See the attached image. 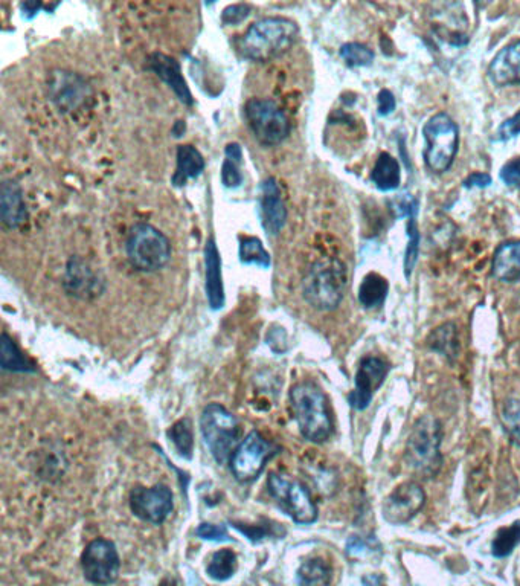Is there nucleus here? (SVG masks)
Masks as SVG:
<instances>
[{
    "label": "nucleus",
    "mask_w": 520,
    "mask_h": 586,
    "mask_svg": "<svg viewBox=\"0 0 520 586\" xmlns=\"http://www.w3.org/2000/svg\"><path fill=\"white\" fill-rule=\"evenodd\" d=\"M200 432L203 442L219 464L231 461L235 449L238 448L240 426L234 414L229 413L225 406L211 403L203 409L200 417Z\"/></svg>",
    "instance_id": "7"
},
{
    "label": "nucleus",
    "mask_w": 520,
    "mask_h": 586,
    "mask_svg": "<svg viewBox=\"0 0 520 586\" xmlns=\"http://www.w3.org/2000/svg\"><path fill=\"white\" fill-rule=\"evenodd\" d=\"M183 132H185V121H177L176 126L173 127V135L179 138Z\"/></svg>",
    "instance_id": "45"
},
{
    "label": "nucleus",
    "mask_w": 520,
    "mask_h": 586,
    "mask_svg": "<svg viewBox=\"0 0 520 586\" xmlns=\"http://www.w3.org/2000/svg\"><path fill=\"white\" fill-rule=\"evenodd\" d=\"M290 406L299 432L313 443L327 442L333 434V417L327 396L315 382H299L290 390Z\"/></svg>",
    "instance_id": "2"
},
{
    "label": "nucleus",
    "mask_w": 520,
    "mask_h": 586,
    "mask_svg": "<svg viewBox=\"0 0 520 586\" xmlns=\"http://www.w3.org/2000/svg\"><path fill=\"white\" fill-rule=\"evenodd\" d=\"M205 165V158L194 145H179L176 153V171L171 178V184L174 187H185L191 179L199 178L205 170Z\"/></svg>",
    "instance_id": "22"
},
{
    "label": "nucleus",
    "mask_w": 520,
    "mask_h": 586,
    "mask_svg": "<svg viewBox=\"0 0 520 586\" xmlns=\"http://www.w3.org/2000/svg\"><path fill=\"white\" fill-rule=\"evenodd\" d=\"M488 75L498 86L520 84V40L511 43L493 58Z\"/></svg>",
    "instance_id": "21"
},
{
    "label": "nucleus",
    "mask_w": 520,
    "mask_h": 586,
    "mask_svg": "<svg viewBox=\"0 0 520 586\" xmlns=\"http://www.w3.org/2000/svg\"><path fill=\"white\" fill-rule=\"evenodd\" d=\"M502 423L514 445L520 448V400L510 399L502 408Z\"/></svg>",
    "instance_id": "36"
},
{
    "label": "nucleus",
    "mask_w": 520,
    "mask_h": 586,
    "mask_svg": "<svg viewBox=\"0 0 520 586\" xmlns=\"http://www.w3.org/2000/svg\"><path fill=\"white\" fill-rule=\"evenodd\" d=\"M391 365L382 358L376 356H366L360 361L359 370H357L356 380H354V390L348 396V402L357 411L370 406L376 391L382 387L388 376Z\"/></svg>",
    "instance_id": "16"
},
{
    "label": "nucleus",
    "mask_w": 520,
    "mask_h": 586,
    "mask_svg": "<svg viewBox=\"0 0 520 586\" xmlns=\"http://www.w3.org/2000/svg\"><path fill=\"white\" fill-rule=\"evenodd\" d=\"M173 492L165 484L153 487H135L130 493V509L136 518L161 525L173 512Z\"/></svg>",
    "instance_id": "12"
},
{
    "label": "nucleus",
    "mask_w": 520,
    "mask_h": 586,
    "mask_svg": "<svg viewBox=\"0 0 520 586\" xmlns=\"http://www.w3.org/2000/svg\"><path fill=\"white\" fill-rule=\"evenodd\" d=\"M520 135V110L516 115L511 116L510 120L502 123L498 130V138L501 141H508V139L516 138Z\"/></svg>",
    "instance_id": "40"
},
{
    "label": "nucleus",
    "mask_w": 520,
    "mask_h": 586,
    "mask_svg": "<svg viewBox=\"0 0 520 586\" xmlns=\"http://www.w3.org/2000/svg\"><path fill=\"white\" fill-rule=\"evenodd\" d=\"M258 207L264 231L270 236H278L287 223V208L277 179L267 178L261 182Z\"/></svg>",
    "instance_id": "17"
},
{
    "label": "nucleus",
    "mask_w": 520,
    "mask_h": 586,
    "mask_svg": "<svg viewBox=\"0 0 520 586\" xmlns=\"http://www.w3.org/2000/svg\"><path fill=\"white\" fill-rule=\"evenodd\" d=\"M426 504V493L415 481H406L395 487L385 503L382 513L386 522L392 525H403L414 519Z\"/></svg>",
    "instance_id": "15"
},
{
    "label": "nucleus",
    "mask_w": 520,
    "mask_h": 586,
    "mask_svg": "<svg viewBox=\"0 0 520 586\" xmlns=\"http://www.w3.org/2000/svg\"><path fill=\"white\" fill-rule=\"evenodd\" d=\"M251 10V5L248 4L229 5V7L225 8V11H223L222 22L225 23V25H238V23L243 22L244 19H248Z\"/></svg>",
    "instance_id": "37"
},
{
    "label": "nucleus",
    "mask_w": 520,
    "mask_h": 586,
    "mask_svg": "<svg viewBox=\"0 0 520 586\" xmlns=\"http://www.w3.org/2000/svg\"><path fill=\"white\" fill-rule=\"evenodd\" d=\"M443 428L435 417L424 416L417 420L406 445L405 460L409 469L423 478H432L440 472Z\"/></svg>",
    "instance_id": "4"
},
{
    "label": "nucleus",
    "mask_w": 520,
    "mask_h": 586,
    "mask_svg": "<svg viewBox=\"0 0 520 586\" xmlns=\"http://www.w3.org/2000/svg\"><path fill=\"white\" fill-rule=\"evenodd\" d=\"M299 28L287 17H263L238 39L237 48L246 60L266 63L286 54L298 39Z\"/></svg>",
    "instance_id": "1"
},
{
    "label": "nucleus",
    "mask_w": 520,
    "mask_h": 586,
    "mask_svg": "<svg viewBox=\"0 0 520 586\" xmlns=\"http://www.w3.org/2000/svg\"><path fill=\"white\" fill-rule=\"evenodd\" d=\"M20 8H22L23 16L28 17V19H33L42 10L43 5L37 4V2H26V4L20 5Z\"/></svg>",
    "instance_id": "44"
},
{
    "label": "nucleus",
    "mask_w": 520,
    "mask_h": 586,
    "mask_svg": "<svg viewBox=\"0 0 520 586\" xmlns=\"http://www.w3.org/2000/svg\"><path fill=\"white\" fill-rule=\"evenodd\" d=\"M341 57L350 68H362V66L373 65V49L363 45V43L351 42L345 43L341 48Z\"/></svg>",
    "instance_id": "34"
},
{
    "label": "nucleus",
    "mask_w": 520,
    "mask_h": 586,
    "mask_svg": "<svg viewBox=\"0 0 520 586\" xmlns=\"http://www.w3.org/2000/svg\"><path fill=\"white\" fill-rule=\"evenodd\" d=\"M196 535L200 539H205V541H229L228 530H226L225 525L202 524L196 530Z\"/></svg>",
    "instance_id": "38"
},
{
    "label": "nucleus",
    "mask_w": 520,
    "mask_h": 586,
    "mask_svg": "<svg viewBox=\"0 0 520 586\" xmlns=\"http://www.w3.org/2000/svg\"><path fill=\"white\" fill-rule=\"evenodd\" d=\"M84 577L94 585H110L116 582L121 570L118 550L107 539H95L87 545L81 556Z\"/></svg>",
    "instance_id": "11"
},
{
    "label": "nucleus",
    "mask_w": 520,
    "mask_h": 586,
    "mask_svg": "<svg viewBox=\"0 0 520 586\" xmlns=\"http://www.w3.org/2000/svg\"><path fill=\"white\" fill-rule=\"evenodd\" d=\"M429 347L449 359L455 358L456 351H458L455 324L447 322L432 332L431 338H429Z\"/></svg>",
    "instance_id": "31"
},
{
    "label": "nucleus",
    "mask_w": 520,
    "mask_h": 586,
    "mask_svg": "<svg viewBox=\"0 0 520 586\" xmlns=\"http://www.w3.org/2000/svg\"><path fill=\"white\" fill-rule=\"evenodd\" d=\"M240 261L243 265H255L270 268L272 260L258 237H240Z\"/></svg>",
    "instance_id": "30"
},
{
    "label": "nucleus",
    "mask_w": 520,
    "mask_h": 586,
    "mask_svg": "<svg viewBox=\"0 0 520 586\" xmlns=\"http://www.w3.org/2000/svg\"><path fill=\"white\" fill-rule=\"evenodd\" d=\"M127 258L136 271L153 274L168 265L171 243L164 232L150 223H136L130 228L126 242Z\"/></svg>",
    "instance_id": "5"
},
{
    "label": "nucleus",
    "mask_w": 520,
    "mask_h": 586,
    "mask_svg": "<svg viewBox=\"0 0 520 586\" xmlns=\"http://www.w3.org/2000/svg\"><path fill=\"white\" fill-rule=\"evenodd\" d=\"M377 101H379L380 116L391 115V113L395 110V106H397V101H395L394 94H392L391 91H388V89H383V91H380L379 97H377Z\"/></svg>",
    "instance_id": "41"
},
{
    "label": "nucleus",
    "mask_w": 520,
    "mask_h": 586,
    "mask_svg": "<svg viewBox=\"0 0 520 586\" xmlns=\"http://www.w3.org/2000/svg\"><path fill=\"white\" fill-rule=\"evenodd\" d=\"M273 448L260 432L254 431L244 438L231 458V472L235 480L248 484L263 474Z\"/></svg>",
    "instance_id": "10"
},
{
    "label": "nucleus",
    "mask_w": 520,
    "mask_h": 586,
    "mask_svg": "<svg viewBox=\"0 0 520 586\" xmlns=\"http://www.w3.org/2000/svg\"><path fill=\"white\" fill-rule=\"evenodd\" d=\"M48 92L52 103L69 113L80 109L92 97L86 78L71 71H54L48 78Z\"/></svg>",
    "instance_id": "14"
},
{
    "label": "nucleus",
    "mask_w": 520,
    "mask_h": 586,
    "mask_svg": "<svg viewBox=\"0 0 520 586\" xmlns=\"http://www.w3.org/2000/svg\"><path fill=\"white\" fill-rule=\"evenodd\" d=\"M348 553L356 554V556H362L366 551H370V545L366 544L363 539L351 538L350 544H348Z\"/></svg>",
    "instance_id": "43"
},
{
    "label": "nucleus",
    "mask_w": 520,
    "mask_h": 586,
    "mask_svg": "<svg viewBox=\"0 0 520 586\" xmlns=\"http://www.w3.org/2000/svg\"><path fill=\"white\" fill-rule=\"evenodd\" d=\"M205 290L209 307L212 310L223 309L225 286H223L222 258L214 239H209L205 246Z\"/></svg>",
    "instance_id": "19"
},
{
    "label": "nucleus",
    "mask_w": 520,
    "mask_h": 586,
    "mask_svg": "<svg viewBox=\"0 0 520 586\" xmlns=\"http://www.w3.org/2000/svg\"><path fill=\"white\" fill-rule=\"evenodd\" d=\"M501 181L508 187L520 188V158L511 159L501 168Z\"/></svg>",
    "instance_id": "39"
},
{
    "label": "nucleus",
    "mask_w": 520,
    "mask_h": 586,
    "mask_svg": "<svg viewBox=\"0 0 520 586\" xmlns=\"http://www.w3.org/2000/svg\"><path fill=\"white\" fill-rule=\"evenodd\" d=\"M237 556L234 551L223 548V550L216 551L209 558L208 565H206V573L211 579L223 580L231 579L237 571Z\"/></svg>",
    "instance_id": "29"
},
{
    "label": "nucleus",
    "mask_w": 520,
    "mask_h": 586,
    "mask_svg": "<svg viewBox=\"0 0 520 586\" xmlns=\"http://www.w3.org/2000/svg\"><path fill=\"white\" fill-rule=\"evenodd\" d=\"M168 438L173 442L174 448L179 452L180 457L193 458V429L188 419L179 420L173 428L168 431Z\"/></svg>",
    "instance_id": "33"
},
{
    "label": "nucleus",
    "mask_w": 520,
    "mask_h": 586,
    "mask_svg": "<svg viewBox=\"0 0 520 586\" xmlns=\"http://www.w3.org/2000/svg\"><path fill=\"white\" fill-rule=\"evenodd\" d=\"M225 162L222 165V184L229 190L241 187L243 184V173H241V162H243V150L237 142L226 145Z\"/></svg>",
    "instance_id": "26"
},
{
    "label": "nucleus",
    "mask_w": 520,
    "mask_h": 586,
    "mask_svg": "<svg viewBox=\"0 0 520 586\" xmlns=\"http://www.w3.org/2000/svg\"><path fill=\"white\" fill-rule=\"evenodd\" d=\"M249 129L264 147H275L289 138L290 126L286 112L270 98H252L244 106Z\"/></svg>",
    "instance_id": "8"
},
{
    "label": "nucleus",
    "mask_w": 520,
    "mask_h": 586,
    "mask_svg": "<svg viewBox=\"0 0 520 586\" xmlns=\"http://www.w3.org/2000/svg\"><path fill=\"white\" fill-rule=\"evenodd\" d=\"M0 365L4 370L19 371V373L36 371L34 365L23 358L22 351L17 348L7 332L2 333V339H0Z\"/></svg>",
    "instance_id": "27"
},
{
    "label": "nucleus",
    "mask_w": 520,
    "mask_h": 586,
    "mask_svg": "<svg viewBox=\"0 0 520 586\" xmlns=\"http://www.w3.org/2000/svg\"><path fill=\"white\" fill-rule=\"evenodd\" d=\"M267 487L278 506L298 524H313L318 519V507L309 490L287 475L270 474Z\"/></svg>",
    "instance_id": "9"
},
{
    "label": "nucleus",
    "mask_w": 520,
    "mask_h": 586,
    "mask_svg": "<svg viewBox=\"0 0 520 586\" xmlns=\"http://www.w3.org/2000/svg\"><path fill=\"white\" fill-rule=\"evenodd\" d=\"M348 269L339 258L316 261L302 280V297L313 309L331 312L344 300Z\"/></svg>",
    "instance_id": "3"
},
{
    "label": "nucleus",
    "mask_w": 520,
    "mask_h": 586,
    "mask_svg": "<svg viewBox=\"0 0 520 586\" xmlns=\"http://www.w3.org/2000/svg\"><path fill=\"white\" fill-rule=\"evenodd\" d=\"M148 71L153 72L156 77L161 78L171 91L179 98L180 103L193 106L194 98L191 95L190 87L183 78L182 68L179 62L162 52H153L147 60Z\"/></svg>",
    "instance_id": "18"
},
{
    "label": "nucleus",
    "mask_w": 520,
    "mask_h": 586,
    "mask_svg": "<svg viewBox=\"0 0 520 586\" xmlns=\"http://www.w3.org/2000/svg\"><path fill=\"white\" fill-rule=\"evenodd\" d=\"M371 181L380 191L397 190L402 181L399 161L389 153H382L371 171Z\"/></svg>",
    "instance_id": "25"
},
{
    "label": "nucleus",
    "mask_w": 520,
    "mask_h": 586,
    "mask_svg": "<svg viewBox=\"0 0 520 586\" xmlns=\"http://www.w3.org/2000/svg\"><path fill=\"white\" fill-rule=\"evenodd\" d=\"M424 162L434 173H446L452 167L460 145V130L447 113L432 116L423 127Z\"/></svg>",
    "instance_id": "6"
},
{
    "label": "nucleus",
    "mask_w": 520,
    "mask_h": 586,
    "mask_svg": "<svg viewBox=\"0 0 520 586\" xmlns=\"http://www.w3.org/2000/svg\"><path fill=\"white\" fill-rule=\"evenodd\" d=\"M520 544V521L513 522L508 527H502L493 539L492 553L495 558H507L514 548Z\"/></svg>",
    "instance_id": "32"
},
{
    "label": "nucleus",
    "mask_w": 520,
    "mask_h": 586,
    "mask_svg": "<svg viewBox=\"0 0 520 586\" xmlns=\"http://www.w3.org/2000/svg\"><path fill=\"white\" fill-rule=\"evenodd\" d=\"M69 297L81 301H94L106 290V278L81 257H72L66 265L63 281Z\"/></svg>",
    "instance_id": "13"
},
{
    "label": "nucleus",
    "mask_w": 520,
    "mask_h": 586,
    "mask_svg": "<svg viewBox=\"0 0 520 586\" xmlns=\"http://www.w3.org/2000/svg\"><path fill=\"white\" fill-rule=\"evenodd\" d=\"M299 586H330L331 567L324 559H309L299 567Z\"/></svg>",
    "instance_id": "28"
},
{
    "label": "nucleus",
    "mask_w": 520,
    "mask_h": 586,
    "mask_svg": "<svg viewBox=\"0 0 520 586\" xmlns=\"http://www.w3.org/2000/svg\"><path fill=\"white\" fill-rule=\"evenodd\" d=\"M0 219L8 229L20 228L28 219L22 187L13 179L2 182L0 187Z\"/></svg>",
    "instance_id": "20"
},
{
    "label": "nucleus",
    "mask_w": 520,
    "mask_h": 586,
    "mask_svg": "<svg viewBox=\"0 0 520 586\" xmlns=\"http://www.w3.org/2000/svg\"><path fill=\"white\" fill-rule=\"evenodd\" d=\"M492 275L501 283L520 280V240L502 243L493 255Z\"/></svg>",
    "instance_id": "23"
},
{
    "label": "nucleus",
    "mask_w": 520,
    "mask_h": 586,
    "mask_svg": "<svg viewBox=\"0 0 520 586\" xmlns=\"http://www.w3.org/2000/svg\"><path fill=\"white\" fill-rule=\"evenodd\" d=\"M492 184V176L487 173H472L469 178L463 182L464 188H487Z\"/></svg>",
    "instance_id": "42"
},
{
    "label": "nucleus",
    "mask_w": 520,
    "mask_h": 586,
    "mask_svg": "<svg viewBox=\"0 0 520 586\" xmlns=\"http://www.w3.org/2000/svg\"><path fill=\"white\" fill-rule=\"evenodd\" d=\"M388 292V280L377 272H370L363 278L357 297H359V303L363 309L376 310L385 304Z\"/></svg>",
    "instance_id": "24"
},
{
    "label": "nucleus",
    "mask_w": 520,
    "mask_h": 586,
    "mask_svg": "<svg viewBox=\"0 0 520 586\" xmlns=\"http://www.w3.org/2000/svg\"><path fill=\"white\" fill-rule=\"evenodd\" d=\"M417 214H409L408 219V248L405 252V275L406 278L411 277L415 265H417L418 252H420V231H418Z\"/></svg>",
    "instance_id": "35"
}]
</instances>
